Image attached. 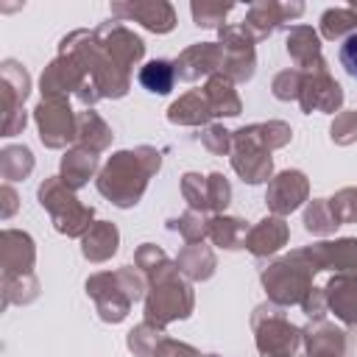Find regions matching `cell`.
<instances>
[{"label": "cell", "instance_id": "1", "mask_svg": "<svg viewBox=\"0 0 357 357\" xmlns=\"http://www.w3.org/2000/svg\"><path fill=\"white\" fill-rule=\"evenodd\" d=\"M139 84L142 89L153 95H167L173 89V64L165 59H153L139 70Z\"/></svg>", "mask_w": 357, "mask_h": 357}, {"label": "cell", "instance_id": "2", "mask_svg": "<svg viewBox=\"0 0 357 357\" xmlns=\"http://www.w3.org/2000/svg\"><path fill=\"white\" fill-rule=\"evenodd\" d=\"M337 61H340V67H343V70H346L351 78H357V31L340 39V47H337Z\"/></svg>", "mask_w": 357, "mask_h": 357}]
</instances>
